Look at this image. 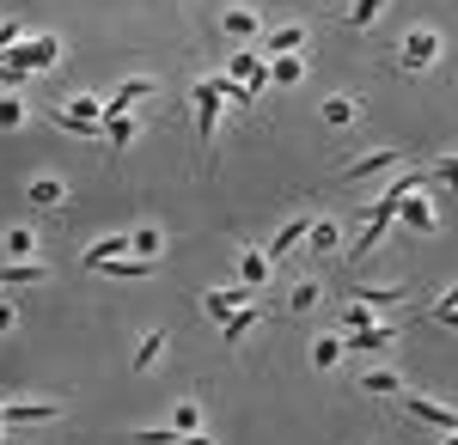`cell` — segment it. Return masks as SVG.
Wrapping results in <instances>:
<instances>
[{
    "instance_id": "cell-22",
    "label": "cell",
    "mask_w": 458,
    "mask_h": 445,
    "mask_svg": "<svg viewBox=\"0 0 458 445\" xmlns=\"http://www.w3.org/2000/svg\"><path fill=\"white\" fill-rule=\"evenodd\" d=\"M416 189H428V172H403V177H397V183H391V189H386V196H379L373 207H386V214H391V207L403 202V196H416Z\"/></svg>"
},
{
    "instance_id": "cell-1",
    "label": "cell",
    "mask_w": 458,
    "mask_h": 445,
    "mask_svg": "<svg viewBox=\"0 0 458 445\" xmlns=\"http://www.w3.org/2000/svg\"><path fill=\"white\" fill-rule=\"evenodd\" d=\"M62 62V43H55V31H25L6 55H0V80H6V92H19L31 73H43V68H55Z\"/></svg>"
},
{
    "instance_id": "cell-24",
    "label": "cell",
    "mask_w": 458,
    "mask_h": 445,
    "mask_svg": "<svg viewBox=\"0 0 458 445\" xmlns=\"http://www.w3.org/2000/svg\"><path fill=\"white\" fill-rule=\"evenodd\" d=\"M360 384H367L373 397H403V373H391V366H373V373H360Z\"/></svg>"
},
{
    "instance_id": "cell-26",
    "label": "cell",
    "mask_w": 458,
    "mask_h": 445,
    "mask_svg": "<svg viewBox=\"0 0 458 445\" xmlns=\"http://www.w3.org/2000/svg\"><path fill=\"white\" fill-rule=\"evenodd\" d=\"M31 250H37L31 226H6V256H13V263H31Z\"/></svg>"
},
{
    "instance_id": "cell-32",
    "label": "cell",
    "mask_w": 458,
    "mask_h": 445,
    "mask_svg": "<svg viewBox=\"0 0 458 445\" xmlns=\"http://www.w3.org/2000/svg\"><path fill=\"white\" fill-rule=\"evenodd\" d=\"M367 323H379V317H373V306H360V299H349V306H343V336H354V330H367Z\"/></svg>"
},
{
    "instance_id": "cell-4",
    "label": "cell",
    "mask_w": 458,
    "mask_h": 445,
    "mask_svg": "<svg viewBox=\"0 0 458 445\" xmlns=\"http://www.w3.org/2000/svg\"><path fill=\"white\" fill-rule=\"evenodd\" d=\"M391 220H397V226H410V232H434V226H440V214H434V202H428L422 189L391 207Z\"/></svg>"
},
{
    "instance_id": "cell-31",
    "label": "cell",
    "mask_w": 458,
    "mask_h": 445,
    "mask_svg": "<svg viewBox=\"0 0 458 445\" xmlns=\"http://www.w3.org/2000/svg\"><path fill=\"white\" fill-rule=\"evenodd\" d=\"M306 226H312V220H287L282 232H276V244H269V250H263V256H287V250H293V244L306 239Z\"/></svg>"
},
{
    "instance_id": "cell-7",
    "label": "cell",
    "mask_w": 458,
    "mask_h": 445,
    "mask_svg": "<svg viewBox=\"0 0 458 445\" xmlns=\"http://www.w3.org/2000/svg\"><path fill=\"white\" fill-rule=\"evenodd\" d=\"M55 403H0V427H43V421H55Z\"/></svg>"
},
{
    "instance_id": "cell-21",
    "label": "cell",
    "mask_w": 458,
    "mask_h": 445,
    "mask_svg": "<svg viewBox=\"0 0 458 445\" xmlns=\"http://www.w3.org/2000/svg\"><path fill=\"white\" fill-rule=\"evenodd\" d=\"M330 129H354L360 122V98H324V110H318Z\"/></svg>"
},
{
    "instance_id": "cell-10",
    "label": "cell",
    "mask_w": 458,
    "mask_h": 445,
    "mask_svg": "<svg viewBox=\"0 0 458 445\" xmlns=\"http://www.w3.org/2000/svg\"><path fill=\"white\" fill-rule=\"evenodd\" d=\"M116 256H129V232H110V239H98V244H86V269H105V263H116Z\"/></svg>"
},
{
    "instance_id": "cell-14",
    "label": "cell",
    "mask_w": 458,
    "mask_h": 445,
    "mask_svg": "<svg viewBox=\"0 0 458 445\" xmlns=\"http://www.w3.org/2000/svg\"><path fill=\"white\" fill-rule=\"evenodd\" d=\"M379 172H397V147H379V153H367V159H354L349 172V183H360V177H379Z\"/></svg>"
},
{
    "instance_id": "cell-34",
    "label": "cell",
    "mask_w": 458,
    "mask_h": 445,
    "mask_svg": "<svg viewBox=\"0 0 458 445\" xmlns=\"http://www.w3.org/2000/svg\"><path fill=\"white\" fill-rule=\"evenodd\" d=\"M172 433H202V409H196V403H177L172 409Z\"/></svg>"
},
{
    "instance_id": "cell-11",
    "label": "cell",
    "mask_w": 458,
    "mask_h": 445,
    "mask_svg": "<svg viewBox=\"0 0 458 445\" xmlns=\"http://www.w3.org/2000/svg\"><path fill=\"white\" fill-rule=\"evenodd\" d=\"M250 323H263V311H257V306L226 311V317H220V342H226V348H233V342H245V336H250Z\"/></svg>"
},
{
    "instance_id": "cell-37",
    "label": "cell",
    "mask_w": 458,
    "mask_h": 445,
    "mask_svg": "<svg viewBox=\"0 0 458 445\" xmlns=\"http://www.w3.org/2000/svg\"><path fill=\"white\" fill-rule=\"evenodd\" d=\"M177 433L172 427H141V433H135V445H172Z\"/></svg>"
},
{
    "instance_id": "cell-41",
    "label": "cell",
    "mask_w": 458,
    "mask_h": 445,
    "mask_svg": "<svg viewBox=\"0 0 458 445\" xmlns=\"http://www.w3.org/2000/svg\"><path fill=\"white\" fill-rule=\"evenodd\" d=\"M172 445H214V440H208V433H177Z\"/></svg>"
},
{
    "instance_id": "cell-25",
    "label": "cell",
    "mask_w": 458,
    "mask_h": 445,
    "mask_svg": "<svg viewBox=\"0 0 458 445\" xmlns=\"http://www.w3.org/2000/svg\"><path fill=\"white\" fill-rule=\"evenodd\" d=\"M165 342H172L165 330H153V336H141V348H135V373H153V366H159V354H165Z\"/></svg>"
},
{
    "instance_id": "cell-19",
    "label": "cell",
    "mask_w": 458,
    "mask_h": 445,
    "mask_svg": "<svg viewBox=\"0 0 458 445\" xmlns=\"http://www.w3.org/2000/svg\"><path fill=\"white\" fill-rule=\"evenodd\" d=\"M25 196H31L37 207H62V202H68V183H62V177H31Z\"/></svg>"
},
{
    "instance_id": "cell-6",
    "label": "cell",
    "mask_w": 458,
    "mask_h": 445,
    "mask_svg": "<svg viewBox=\"0 0 458 445\" xmlns=\"http://www.w3.org/2000/svg\"><path fill=\"white\" fill-rule=\"evenodd\" d=\"M391 226H397V220H391L386 207H373V214H367V226H360V239L349 244V256H354V263H360V256H373V250L386 244V232H391Z\"/></svg>"
},
{
    "instance_id": "cell-40",
    "label": "cell",
    "mask_w": 458,
    "mask_h": 445,
    "mask_svg": "<svg viewBox=\"0 0 458 445\" xmlns=\"http://www.w3.org/2000/svg\"><path fill=\"white\" fill-rule=\"evenodd\" d=\"M453 306H458V281L446 287V293H440V299H434V311H453Z\"/></svg>"
},
{
    "instance_id": "cell-12",
    "label": "cell",
    "mask_w": 458,
    "mask_h": 445,
    "mask_svg": "<svg viewBox=\"0 0 458 445\" xmlns=\"http://www.w3.org/2000/svg\"><path fill=\"white\" fill-rule=\"evenodd\" d=\"M263 55H306V25H282L263 37Z\"/></svg>"
},
{
    "instance_id": "cell-43",
    "label": "cell",
    "mask_w": 458,
    "mask_h": 445,
    "mask_svg": "<svg viewBox=\"0 0 458 445\" xmlns=\"http://www.w3.org/2000/svg\"><path fill=\"white\" fill-rule=\"evenodd\" d=\"M446 445H458V427H453V433H446Z\"/></svg>"
},
{
    "instance_id": "cell-29",
    "label": "cell",
    "mask_w": 458,
    "mask_h": 445,
    "mask_svg": "<svg viewBox=\"0 0 458 445\" xmlns=\"http://www.w3.org/2000/svg\"><path fill=\"white\" fill-rule=\"evenodd\" d=\"M25 116H31V110H25L19 92H0V129H6V135H13V129H25Z\"/></svg>"
},
{
    "instance_id": "cell-9",
    "label": "cell",
    "mask_w": 458,
    "mask_h": 445,
    "mask_svg": "<svg viewBox=\"0 0 458 445\" xmlns=\"http://www.w3.org/2000/svg\"><path fill=\"white\" fill-rule=\"evenodd\" d=\"M233 80H239V86H245L250 98H257V92H263V86H269V62H263V55H233Z\"/></svg>"
},
{
    "instance_id": "cell-42",
    "label": "cell",
    "mask_w": 458,
    "mask_h": 445,
    "mask_svg": "<svg viewBox=\"0 0 458 445\" xmlns=\"http://www.w3.org/2000/svg\"><path fill=\"white\" fill-rule=\"evenodd\" d=\"M434 323H446V330H458V306H453V311H434Z\"/></svg>"
},
{
    "instance_id": "cell-38",
    "label": "cell",
    "mask_w": 458,
    "mask_h": 445,
    "mask_svg": "<svg viewBox=\"0 0 458 445\" xmlns=\"http://www.w3.org/2000/svg\"><path fill=\"white\" fill-rule=\"evenodd\" d=\"M19 37H25V25H0V55H6V49H13Z\"/></svg>"
},
{
    "instance_id": "cell-17",
    "label": "cell",
    "mask_w": 458,
    "mask_h": 445,
    "mask_svg": "<svg viewBox=\"0 0 458 445\" xmlns=\"http://www.w3.org/2000/svg\"><path fill=\"white\" fill-rule=\"evenodd\" d=\"M386 342H397V323H367V330H354V336H349L354 354H379Z\"/></svg>"
},
{
    "instance_id": "cell-18",
    "label": "cell",
    "mask_w": 458,
    "mask_h": 445,
    "mask_svg": "<svg viewBox=\"0 0 458 445\" xmlns=\"http://www.w3.org/2000/svg\"><path fill=\"white\" fill-rule=\"evenodd\" d=\"M239 281H245V287H263V281H269V256H263L257 244H239Z\"/></svg>"
},
{
    "instance_id": "cell-20",
    "label": "cell",
    "mask_w": 458,
    "mask_h": 445,
    "mask_svg": "<svg viewBox=\"0 0 458 445\" xmlns=\"http://www.w3.org/2000/svg\"><path fill=\"white\" fill-rule=\"evenodd\" d=\"M306 80V55H269V86H300Z\"/></svg>"
},
{
    "instance_id": "cell-8",
    "label": "cell",
    "mask_w": 458,
    "mask_h": 445,
    "mask_svg": "<svg viewBox=\"0 0 458 445\" xmlns=\"http://www.w3.org/2000/svg\"><path fill=\"white\" fill-rule=\"evenodd\" d=\"M153 86H159V80H123V86L105 98V116H129V104L153 98Z\"/></svg>"
},
{
    "instance_id": "cell-28",
    "label": "cell",
    "mask_w": 458,
    "mask_h": 445,
    "mask_svg": "<svg viewBox=\"0 0 458 445\" xmlns=\"http://www.w3.org/2000/svg\"><path fill=\"white\" fill-rule=\"evenodd\" d=\"M379 13H386V0H354V6H349V31H373Z\"/></svg>"
},
{
    "instance_id": "cell-3",
    "label": "cell",
    "mask_w": 458,
    "mask_h": 445,
    "mask_svg": "<svg viewBox=\"0 0 458 445\" xmlns=\"http://www.w3.org/2000/svg\"><path fill=\"white\" fill-rule=\"evenodd\" d=\"M397 62H403V73H428L440 62V31H434V25H416V31L403 37V55H397Z\"/></svg>"
},
{
    "instance_id": "cell-23",
    "label": "cell",
    "mask_w": 458,
    "mask_h": 445,
    "mask_svg": "<svg viewBox=\"0 0 458 445\" xmlns=\"http://www.w3.org/2000/svg\"><path fill=\"white\" fill-rule=\"evenodd\" d=\"M165 250V232L159 226H141V232H129V256H141V263H153Z\"/></svg>"
},
{
    "instance_id": "cell-5",
    "label": "cell",
    "mask_w": 458,
    "mask_h": 445,
    "mask_svg": "<svg viewBox=\"0 0 458 445\" xmlns=\"http://www.w3.org/2000/svg\"><path fill=\"white\" fill-rule=\"evenodd\" d=\"M196 129H202V140H214V129H220V80H196Z\"/></svg>"
},
{
    "instance_id": "cell-27",
    "label": "cell",
    "mask_w": 458,
    "mask_h": 445,
    "mask_svg": "<svg viewBox=\"0 0 458 445\" xmlns=\"http://www.w3.org/2000/svg\"><path fill=\"white\" fill-rule=\"evenodd\" d=\"M135 135H141L135 116H105V140H110V147H135Z\"/></svg>"
},
{
    "instance_id": "cell-35",
    "label": "cell",
    "mask_w": 458,
    "mask_h": 445,
    "mask_svg": "<svg viewBox=\"0 0 458 445\" xmlns=\"http://www.w3.org/2000/svg\"><path fill=\"white\" fill-rule=\"evenodd\" d=\"M318 293H324L318 281H300V287L287 293V306H293V311H312V306H318Z\"/></svg>"
},
{
    "instance_id": "cell-30",
    "label": "cell",
    "mask_w": 458,
    "mask_h": 445,
    "mask_svg": "<svg viewBox=\"0 0 458 445\" xmlns=\"http://www.w3.org/2000/svg\"><path fill=\"white\" fill-rule=\"evenodd\" d=\"M349 299H360V306H403V287H349Z\"/></svg>"
},
{
    "instance_id": "cell-33",
    "label": "cell",
    "mask_w": 458,
    "mask_h": 445,
    "mask_svg": "<svg viewBox=\"0 0 458 445\" xmlns=\"http://www.w3.org/2000/svg\"><path fill=\"white\" fill-rule=\"evenodd\" d=\"M312 366H324V373H330V366H343V336H324V342L312 348Z\"/></svg>"
},
{
    "instance_id": "cell-15",
    "label": "cell",
    "mask_w": 458,
    "mask_h": 445,
    "mask_svg": "<svg viewBox=\"0 0 458 445\" xmlns=\"http://www.w3.org/2000/svg\"><path fill=\"white\" fill-rule=\"evenodd\" d=\"M220 31L239 37V43H250V37L263 31V25H257V13H250V6H226V13H220Z\"/></svg>"
},
{
    "instance_id": "cell-16",
    "label": "cell",
    "mask_w": 458,
    "mask_h": 445,
    "mask_svg": "<svg viewBox=\"0 0 458 445\" xmlns=\"http://www.w3.org/2000/svg\"><path fill=\"white\" fill-rule=\"evenodd\" d=\"M306 244H312L318 256H336V250H343V226H336V220H312V226H306Z\"/></svg>"
},
{
    "instance_id": "cell-13",
    "label": "cell",
    "mask_w": 458,
    "mask_h": 445,
    "mask_svg": "<svg viewBox=\"0 0 458 445\" xmlns=\"http://www.w3.org/2000/svg\"><path fill=\"white\" fill-rule=\"evenodd\" d=\"M245 299H250L245 281H239V287H214V293H202V311H208V317H226V311H239Z\"/></svg>"
},
{
    "instance_id": "cell-36",
    "label": "cell",
    "mask_w": 458,
    "mask_h": 445,
    "mask_svg": "<svg viewBox=\"0 0 458 445\" xmlns=\"http://www.w3.org/2000/svg\"><path fill=\"white\" fill-rule=\"evenodd\" d=\"M428 177H446V189L458 196V153H446V159H434V165H428Z\"/></svg>"
},
{
    "instance_id": "cell-2",
    "label": "cell",
    "mask_w": 458,
    "mask_h": 445,
    "mask_svg": "<svg viewBox=\"0 0 458 445\" xmlns=\"http://www.w3.org/2000/svg\"><path fill=\"white\" fill-rule=\"evenodd\" d=\"M397 403H403V415H410V421H422V427H434V433H453V427H458V415L446 409L440 397H422V390H403Z\"/></svg>"
},
{
    "instance_id": "cell-39",
    "label": "cell",
    "mask_w": 458,
    "mask_h": 445,
    "mask_svg": "<svg viewBox=\"0 0 458 445\" xmlns=\"http://www.w3.org/2000/svg\"><path fill=\"white\" fill-rule=\"evenodd\" d=\"M13 323H19V311H13V299H0V336H6Z\"/></svg>"
}]
</instances>
